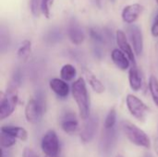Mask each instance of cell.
Segmentation results:
<instances>
[{
	"mask_svg": "<svg viewBox=\"0 0 158 157\" xmlns=\"http://www.w3.org/2000/svg\"><path fill=\"white\" fill-rule=\"evenodd\" d=\"M72 96L77 104L79 115L81 119L87 120L90 116V97L86 86V81L82 77L78 78L71 85Z\"/></svg>",
	"mask_w": 158,
	"mask_h": 157,
	"instance_id": "obj_1",
	"label": "cell"
},
{
	"mask_svg": "<svg viewBox=\"0 0 158 157\" xmlns=\"http://www.w3.org/2000/svg\"><path fill=\"white\" fill-rule=\"evenodd\" d=\"M120 127L126 138L132 144L145 149L151 148L150 138L145 133V131H143L138 126L128 120H123L120 124Z\"/></svg>",
	"mask_w": 158,
	"mask_h": 157,
	"instance_id": "obj_2",
	"label": "cell"
},
{
	"mask_svg": "<svg viewBox=\"0 0 158 157\" xmlns=\"http://www.w3.org/2000/svg\"><path fill=\"white\" fill-rule=\"evenodd\" d=\"M19 97L17 87L11 86L5 93H1L0 100V119L4 120L9 118L15 111Z\"/></svg>",
	"mask_w": 158,
	"mask_h": 157,
	"instance_id": "obj_3",
	"label": "cell"
},
{
	"mask_svg": "<svg viewBox=\"0 0 158 157\" xmlns=\"http://www.w3.org/2000/svg\"><path fill=\"white\" fill-rule=\"evenodd\" d=\"M38 95L37 98L30 99L25 106V118L31 124H37L42 120L43 115L45 112V102Z\"/></svg>",
	"mask_w": 158,
	"mask_h": 157,
	"instance_id": "obj_4",
	"label": "cell"
},
{
	"mask_svg": "<svg viewBox=\"0 0 158 157\" xmlns=\"http://www.w3.org/2000/svg\"><path fill=\"white\" fill-rule=\"evenodd\" d=\"M126 105L130 114L139 121H144L148 113L149 107L139 97L132 93L126 96Z\"/></svg>",
	"mask_w": 158,
	"mask_h": 157,
	"instance_id": "obj_5",
	"label": "cell"
},
{
	"mask_svg": "<svg viewBox=\"0 0 158 157\" xmlns=\"http://www.w3.org/2000/svg\"><path fill=\"white\" fill-rule=\"evenodd\" d=\"M41 148L46 157H57L59 153V139L53 130H47L42 138Z\"/></svg>",
	"mask_w": 158,
	"mask_h": 157,
	"instance_id": "obj_6",
	"label": "cell"
},
{
	"mask_svg": "<svg viewBox=\"0 0 158 157\" xmlns=\"http://www.w3.org/2000/svg\"><path fill=\"white\" fill-rule=\"evenodd\" d=\"M127 31L135 55L141 56L143 51V37L142 30L137 25H130Z\"/></svg>",
	"mask_w": 158,
	"mask_h": 157,
	"instance_id": "obj_7",
	"label": "cell"
},
{
	"mask_svg": "<svg viewBox=\"0 0 158 157\" xmlns=\"http://www.w3.org/2000/svg\"><path fill=\"white\" fill-rule=\"evenodd\" d=\"M98 118L96 116H91L87 120L86 123L84 124L81 134H80V138L81 141L83 143H91L96 132H97V129H98Z\"/></svg>",
	"mask_w": 158,
	"mask_h": 157,
	"instance_id": "obj_8",
	"label": "cell"
},
{
	"mask_svg": "<svg viewBox=\"0 0 158 157\" xmlns=\"http://www.w3.org/2000/svg\"><path fill=\"white\" fill-rule=\"evenodd\" d=\"M116 41L119 47V49L129 57L131 62L133 65H136V59H135V53L133 51V48L130 44V43L127 40L126 34L123 31L118 30L116 32Z\"/></svg>",
	"mask_w": 158,
	"mask_h": 157,
	"instance_id": "obj_9",
	"label": "cell"
},
{
	"mask_svg": "<svg viewBox=\"0 0 158 157\" xmlns=\"http://www.w3.org/2000/svg\"><path fill=\"white\" fill-rule=\"evenodd\" d=\"M60 126L64 132L68 134L75 133L79 129V121L75 113L72 111H67L62 116L60 120Z\"/></svg>",
	"mask_w": 158,
	"mask_h": 157,
	"instance_id": "obj_10",
	"label": "cell"
},
{
	"mask_svg": "<svg viewBox=\"0 0 158 157\" xmlns=\"http://www.w3.org/2000/svg\"><path fill=\"white\" fill-rule=\"evenodd\" d=\"M68 35L71 43L76 45L81 44L85 39V34H84L83 30L75 19H71L69 23Z\"/></svg>",
	"mask_w": 158,
	"mask_h": 157,
	"instance_id": "obj_11",
	"label": "cell"
},
{
	"mask_svg": "<svg viewBox=\"0 0 158 157\" xmlns=\"http://www.w3.org/2000/svg\"><path fill=\"white\" fill-rule=\"evenodd\" d=\"M49 87L55 93V94L60 99H66L70 92V88L68 82L59 78H54L50 80Z\"/></svg>",
	"mask_w": 158,
	"mask_h": 157,
	"instance_id": "obj_12",
	"label": "cell"
},
{
	"mask_svg": "<svg viewBox=\"0 0 158 157\" xmlns=\"http://www.w3.org/2000/svg\"><path fill=\"white\" fill-rule=\"evenodd\" d=\"M143 7L140 4H131L124 7L122 11V19L129 24H132L142 14Z\"/></svg>",
	"mask_w": 158,
	"mask_h": 157,
	"instance_id": "obj_13",
	"label": "cell"
},
{
	"mask_svg": "<svg viewBox=\"0 0 158 157\" xmlns=\"http://www.w3.org/2000/svg\"><path fill=\"white\" fill-rule=\"evenodd\" d=\"M117 141V134H116V130L115 128L111 129V130H106L103 131V135H102V139H101V150L104 153H109L110 151H112L115 143Z\"/></svg>",
	"mask_w": 158,
	"mask_h": 157,
	"instance_id": "obj_14",
	"label": "cell"
},
{
	"mask_svg": "<svg viewBox=\"0 0 158 157\" xmlns=\"http://www.w3.org/2000/svg\"><path fill=\"white\" fill-rule=\"evenodd\" d=\"M111 59L116 67L120 70L125 71L131 68V60L120 49H113L111 52Z\"/></svg>",
	"mask_w": 158,
	"mask_h": 157,
	"instance_id": "obj_15",
	"label": "cell"
},
{
	"mask_svg": "<svg viewBox=\"0 0 158 157\" xmlns=\"http://www.w3.org/2000/svg\"><path fill=\"white\" fill-rule=\"evenodd\" d=\"M129 83L130 87L134 92H139L143 87V76L136 65L129 69Z\"/></svg>",
	"mask_w": 158,
	"mask_h": 157,
	"instance_id": "obj_16",
	"label": "cell"
},
{
	"mask_svg": "<svg viewBox=\"0 0 158 157\" xmlns=\"http://www.w3.org/2000/svg\"><path fill=\"white\" fill-rule=\"evenodd\" d=\"M0 131L2 133H6L15 139H19L21 142H26L28 140V131L18 126H3L0 129Z\"/></svg>",
	"mask_w": 158,
	"mask_h": 157,
	"instance_id": "obj_17",
	"label": "cell"
},
{
	"mask_svg": "<svg viewBox=\"0 0 158 157\" xmlns=\"http://www.w3.org/2000/svg\"><path fill=\"white\" fill-rule=\"evenodd\" d=\"M84 75L86 78L87 82L89 83V85L91 86V88L94 90V92H95L98 94H101L105 92V86L102 83V81L90 70H85L84 71Z\"/></svg>",
	"mask_w": 158,
	"mask_h": 157,
	"instance_id": "obj_18",
	"label": "cell"
},
{
	"mask_svg": "<svg viewBox=\"0 0 158 157\" xmlns=\"http://www.w3.org/2000/svg\"><path fill=\"white\" fill-rule=\"evenodd\" d=\"M77 76V69L71 64H65L60 69V79L65 81H72Z\"/></svg>",
	"mask_w": 158,
	"mask_h": 157,
	"instance_id": "obj_19",
	"label": "cell"
},
{
	"mask_svg": "<svg viewBox=\"0 0 158 157\" xmlns=\"http://www.w3.org/2000/svg\"><path fill=\"white\" fill-rule=\"evenodd\" d=\"M31 43L29 40H24L21 44L19 45L18 51H17V56L21 60V61H26L30 55H31Z\"/></svg>",
	"mask_w": 158,
	"mask_h": 157,
	"instance_id": "obj_20",
	"label": "cell"
},
{
	"mask_svg": "<svg viewBox=\"0 0 158 157\" xmlns=\"http://www.w3.org/2000/svg\"><path fill=\"white\" fill-rule=\"evenodd\" d=\"M148 88H149V92H150L154 104L158 107V79L155 75L150 76Z\"/></svg>",
	"mask_w": 158,
	"mask_h": 157,
	"instance_id": "obj_21",
	"label": "cell"
},
{
	"mask_svg": "<svg viewBox=\"0 0 158 157\" xmlns=\"http://www.w3.org/2000/svg\"><path fill=\"white\" fill-rule=\"evenodd\" d=\"M89 32H90V36H91L92 40L95 43H97V44H103V43H106V35H105L104 30L101 31L98 28L93 27V28L90 29Z\"/></svg>",
	"mask_w": 158,
	"mask_h": 157,
	"instance_id": "obj_22",
	"label": "cell"
},
{
	"mask_svg": "<svg viewBox=\"0 0 158 157\" xmlns=\"http://www.w3.org/2000/svg\"><path fill=\"white\" fill-rule=\"evenodd\" d=\"M117 123V111L115 109V107L111 108L105 119V123H104V129L106 130H111L114 129Z\"/></svg>",
	"mask_w": 158,
	"mask_h": 157,
	"instance_id": "obj_23",
	"label": "cell"
},
{
	"mask_svg": "<svg viewBox=\"0 0 158 157\" xmlns=\"http://www.w3.org/2000/svg\"><path fill=\"white\" fill-rule=\"evenodd\" d=\"M16 140L17 139H15L6 133L1 132V134H0V143H1V146L3 149H8V148L13 147L17 143Z\"/></svg>",
	"mask_w": 158,
	"mask_h": 157,
	"instance_id": "obj_24",
	"label": "cell"
},
{
	"mask_svg": "<svg viewBox=\"0 0 158 157\" xmlns=\"http://www.w3.org/2000/svg\"><path fill=\"white\" fill-rule=\"evenodd\" d=\"M61 38H62L61 31L56 28L50 30L46 34V40L50 43H56V42L60 41Z\"/></svg>",
	"mask_w": 158,
	"mask_h": 157,
	"instance_id": "obj_25",
	"label": "cell"
},
{
	"mask_svg": "<svg viewBox=\"0 0 158 157\" xmlns=\"http://www.w3.org/2000/svg\"><path fill=\"white\" fill-rule=\"evenodd\" d=\"M54 0H42L41 2V12L46 19L50 18V8L53 5Z\"/></svg>",
	"mask_w": 158,
	"mask_h": 157,
	"instance_id": "obj_26",
	"label": "cell"
},
{
	"mask_svg": "<svg viewBox=\"0 0 158 157\" xmlns=\"http://www.w3.org/2000/svg\"><path fill=\"white\" fill-rule=\"evenodd\" d=\"M42 0H31V11L33 16L38 17L41 11Z\"/></svg>",
	"mask_w": 158,
	"mask_h": 157,
	"instance_id": "obj_27",
	"label": "cell"
},
{
	"mask_svg": "<svg viewBox=\"0 0 158 157\" xmlns=\"http://www.w3.org/2000/svg\"><path fill=\"white\" fill-rule=\"evenodd\" d=\"M22 157H40L37 154L36 152L31 149V148H25L24 151H23V154H22Z\"/></svg>",
	"mask_w": 158,
	"mask_h": 157,
	"instance_id": "obj_28",
	"label": "cell"
},
{
	"mask_svg": "<svg viewBox=\"0 0 158 157\" xmlns=\"http://www.w3.org/2000/svg\"><path fill=\"white\" fill-rule=\"evenodd\" d=\"M151 32L154 37H158V13L155 18V20L153 22L152 28H151Z\"/></svg>",
	"mask_w": 158,
	"mask_h": 157,
	"instance_id": "obj_29",
	"label": "cell"
},
{
	"mask_svg": "<svg viewBox=\"0 0 158 157\" xmlns=\"http://www.w3.org/2000/svg\"><path fill=\"white\" fill-rule=\"evenodd\" d=\"M155 151H156V154L158 155V139H156L155 141Z\"/></svg>",
	"mask_w": 158,
	"mask_h": 157,
	"instance_id": "obj_30",
	"label": "cell"
},
{
	"mask_svg": "<svg viewBox=\"0 0 158 157\" xmlns=\"http://www.w3.org/2000/svg\"><path fill=\"white\" fill-rule=\"evenodd\" d=\"M116 157H123V156H122V155H117Z\"/></svg>",
	"mask_w": 158,
	"mask_h": 157,
	"instance_id": "obj_31",
	"label": "cell"
},
{
	"mask_svg": "<svg viewBox=\"0 0 158 157\" xmlns=\"http://www.w3.org/2000/svg\"><path fill=\"white\" fill-rule=\"evenodd\" d=\"M156 3H157V4H158V0H156Z\"/></svg>",
	"mask_w": 158,
	"mask_h": 157,
	"instance_id": "obj_32",
	"label": "cell"
},
{
	"mask_svg": "<svg viewBox=\"0 0 158 157\" xmlns=\"http://www.w3.org/2000/svg\"><path fill=\"white\" fill-rule=\"evenodd\" d=\"M112 1H115V0H112Z\"/></svg>",
	"mask_w": 158,
	"mask_h": 157,
	"instance_id": "obj_33",
	"label": "cell"
},
{
	"mask_svg": "<svg viewBox=\"0 0 158 157\" xmlns=\"http://www.w3.org/2000/svg\"><path fill=\"white\" fill-rule=\"evenodd\" d=\"M157 139H158V138H157Z\"/></svg>",
	"mask_w": 158,
	"mask_h": 157,
	"instance_id": "obj_34",
	"label": "cell"
}]
</instances>
